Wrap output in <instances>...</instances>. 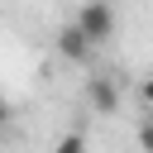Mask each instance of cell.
<instances>
[{"mask_svg":"<svg viewBox=\"0 0 153 153\" xmlns=\"http://www.w3.org/2000/svg\"><path fill=\"white\" fill-rule=\"evenodd\" d=\"M72 24H76V29H81L91 43H105V38H115V10H110V5H100V0L81 5Z\"/></svg>","mask_w":153,"mask_h":153,"instance_id":"6da1fadb","label":"cell"},{"mask_svg":"<svg viewBox=\"0 0 153 153\" xmlns=\"http://www.w3.org/2000/svg\"><path fill=\"white\" fill-rule=\"evenodd\" d=\"M57 53H62V57H72V62H86L91 38H86L76 24H62V29H57Z\"/></svg>","mask_w":153,"mask_h":153,"instance_id":"7a4b0ae2","label":"cell"},{"mask_svg":"<svg viewBox=\"0 0 153 153\" xmlns=\"http://www.w3.org/2000/svg\"><path fill=\"white\" fill-rule=\"evenodd\" d=\"M86 96H91V105H96L100 115H110V110L120 105V86H115L110 76H91V81H86Z\"/></svg>","mask_w":153,"mask_h":153,"instance_id":"3957f363","label":"cell"},{"mask_svg":"<svg viewBox=\"0 0 153 153\" xmlns=\"http://www.w3.org/2000/svg\"><path fill=\"white\" fill-rule=\"evenodd\" d=\"M53 153H86V139H81V134H62Z\"/></svg>","mask_w":153,"mask_h":153,"instance_id":"277c9868","label":"cell"},{"mask_svg":"<svg viewBox=\"0 0 153 153\" xmlns=\"http://www.w3.org/2000/svg\"><path fill=\"white\" fill-rule=\"evenodd\" d=\"M139 100L148 105V115H153V76H143V86H139Z\"/></svg>","mask_w":153,"mask_h":153,"instance_id":"5b68a950","label":"cell"}]
</instances>
